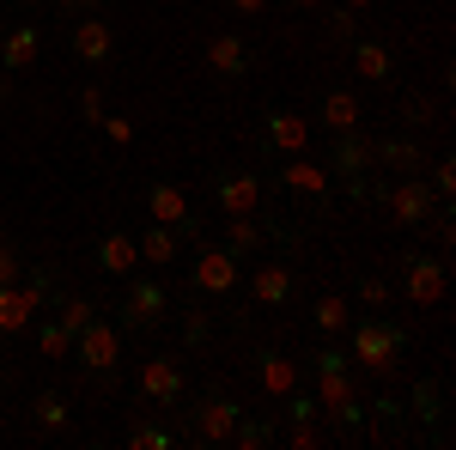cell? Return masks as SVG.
I'll use <instances>...</instances> for the list:
<instances>
[{
    "label": "cell",
    "mask_w": 456,
    "mask_h": 450,
    "mask_svg": "<svg viewBox=\"0 0 456 450\" xmlns=\"http://www.w3.org/2000/svg\"><path fill=\"white\" fill-rule=\"evenodd\" d=\"M359 305H365V311H384L389 305V280L384 274H359Z\"/></svg>",
    "instance_id": "obj_36"
},
{
    "label": "cell",
    "mask_w": 456,
    "mask_h": 450,
    "mask_svg": "<svg viewBox=\"0 0 456 450\" xmlns=\"http://www.w3.org/2000/svg\"><path fill=\"white\" fill-rule=\"evenodd\" d=\"M122 347H128V335H122V323L116 316H92L79 335H73V353L68 359H79V372H92V378H116V365H122Z\"/></svg>",
    "instance_id": "obj_2"
},
{
    "label": "cell",
    "mask_w": 456,
    "mask_h": 450,
    "mask_svg": "<svg viewBox=\"0 0 456 450\" xmlns=\"http://www.w3.org/2000/svg\"><path fill=\"white\" fill-rule=\"evenodd\" d=\"M79 122H92V128L104 122V92H98V86H86V92H79Z\"/></svg>",
    "instance_id": "obj_41"
},
{
    "label": "cell",
    "mask_w": 456,
    "mask_h": 450,
    "mask_svg": "<svg viewBox=\"0 0 456 450\" xmlns=\"http://www.w3.org/2000/svg\"><path fill=\"white\" fill-rule=\"evenodd\" d=\"M384 208H389V219H395V225H426V219L444 208V201H438V189H432V183H426V171H420V176H395V183L384 189Z\"/></svg>",
    "instance_id": "obj_7"
},
{
    "label": "cell",
    "mask_w": 456,
    "mask_h": 450,
    "mask_svg": "<svg viewBox=\"0 0 456 450\" xmlns=\"http://www.w3.org/2000/svg\"><path fill=\"white\" fill-rule=\"evenodd\" d=\"M281 183L292 195H316V201H322L335 176H329V165H305V159H298V165H281Z\"/></svg>",
    "instance_id": "obj_25"
},
{
    "label": "cell",
    "mask_w": 456,
    "mask_h": 450,
    "mask_svg": "<svg viewBox=\"0 0 456 450\" xmlns=\"http://www.w3.org/2000/svg\"><path fill=\"white\" fill-rule=\"evenodd\" d=\"M128 450H176L171 426H152V420H134L128 426Z\"/></svg>",
    "instance_id": "obj_30"
},
{
    "label": "cell",
    "mask_w": 456,
    "mask_h": 450,
    "mask_svg": "<svg viewBox=\"0 0 456 450\" xmlns=\"http://www.w3.org/2000/svg\"><path fill=\"white\" fill-rule=\"evenodd\" d=\"M208 68L213 73H225V79H238V73H249V43L238 31H219L208 43Z\"/></svg>",
    "instance_id": "obj_22"
},
{
    "label": "cell",
    "mask_w": 456,
    "mask_h": 450,
    "mask_svg": "<svg viewBox=\"0 0 456 450\" xmlns=\"http://www.w3.org/2000/svg\"><path fill=\"white\" fill-rule=\"evenodd\" d=\"M311 323H316V335H347V323H353V305L341 299V292H322L311 305Z\"/></svg>",
    "instance_id": "obj_26"
},
{
    "label": "cell",
    "mask_w": 456,
    "mask_h": 450,
    "mask_svg": "<svg viewBox=\"0 0 456 450\" xmlns=\"http://www.w3.org/2000/svg\"><path fill=\"white\" fill-rule=\"evenodd\" d=\"M268 238H281V232H268L256 213H225V250L232 256H256V250H268Z\"/></svg>",
    "instance_id": "obj_19"
},
{
    "label": "cell",
    "mask_w": 456,
    "mask_h": 450,
    "mask_svg": "<svg viewBox=\"0 0 456 450\" xmlns=\"http://www.w3.org/2000/svg\"><path fill=\"white\" fill-rule=\"evenodd\" d=\"M402 353H408V329H402V323H384V316H353L347 323V359L353 365L389 378Z\"/></svg>",
    "instance_id": "obj_1"
},
{
    "label": "cell",
    "mask_w": 456,
    "mask_h": 450,
    "mask_svg": "<svg viewBox=\"0 0 456 450\" xmlns=\"http://www.w3.org/2000/svg\"><path fill=\"white\" fill-rule=\"evenodd\" d=\"M232 12H244V19H256V12H268V0H225Z\"/></svg>",
    "instance_id": "obj_45"
},
{
    "label": "cell",
    "mask_w": 456,
    "mask_h": 450,
    "mask_svg": "<svg viewBox=\"0 0 456 450\" xmlns=\"http://www.w3.org/2000/svg\"><path fill=\"white\" fill-rule=\"evenodd\" d=\"M12 280H25V262H19V250L0 238V286H12Z\"/></svg>",
    "instance_id": "obj_42"
},
{
    "label": "cell",
    "mask_w": 456,
    "mask_h": 450,
    "mask_svg": "<svg viewBox=\"0 0 456 450\" xmlns=\"http://www.w3.org/2000/svg\"><path fill=\"white\" fill-rule=\"evenodd\" d=\"M146 219H152V225H176L183 243H201L195 219H189V195H183L176 183H152V189H146Z\"/></svg>",
    "instance_id": "obj_10"
},
{
    "label": "cell",
    "mask_w": 456,
    "mask_h": 450,
    "mask_svg": "<svg viewBox=\"0 0 456 450\" xmlns=\"http://www.w3.org/2000/svg\"><path fill=\"white\" fill-rule=\"evenodd\" d=\"M347 61L359 79H371V86H384L389 73H395V55H389V43H378V37H353L347 43Z\"/></svg>",
    "instance_id": "obj_16"
},
{
    "label": "cell",
    "mask_w": 456,
    "mask_h": 450,
    "mask_svg": "<svg viewBox=\"0 0 456 450\" xmlns=\"http://www.w3.org/2000/svg\"><path fill=\"white\" fill-rule=\"evenodd\" d=\"M274 438H281V432H274V420H238V426H232V438H225V445H238V450H262V445H274Z\"/></svg>",
    "instance_id": "obj_29"
},
{
    "label": "cell",
    "mask_w": 456,
    "mask_h": 450,
    "mask_svg": "<svg viewBox=\"0 0 456 450\" xmlns=\"http://www.w3.org/2000/svg\"><path fill=\"white\" fill-rule=\"evenodd\" d=\"M98 268L116 274V280H128L141 268V243L128 238V232H104V238H98Z\"/></svg>",
    "instance_id": "obj_21"
},
{
    "label": "cell",
    "mask_w": 456,
    "mask_h": 450,
    "mask_svg": "<svg viewBox=\"0 0 456 450\" xmlns=\"http://www.w3.org/2000/svg\"><path fill=\"white\" fill-rule=\"evenodd\" d=\"M292 286H298V280H292V262H262V268L249 274V305H256V311H281L286 299H292Z\"/></svg>",
    "instance_id": "obj_14"
},
{
    "label": "cell",
    "mask_w": 456,
    "mask_h": 450,
    "mask_svg": "<svg viewBox=\"0 0 456 450\" xmlns=\"http://www.w3.org/2000/svg\"><path fill=\"white\" fill-rule=\"evenodd\" d=\"M286 445L292 450H316L322 445V426H316V420H292V426H286Z\"/></svg>",
    "instance_id": "obj_39"
},
{
    "label": "cell",
    "mask_w": 456,
    "mask_h": 450,
    "mask_svg": "<svg viewBox=\"0 0 456 450\" xmlns=\"http://www.w3.org/2000/svg\"><path fill=\"white\" fill-rule=\"evenodd\" d=\"M68 43H73V55H79V61H110V49H116L110 25H104V19H92V12H73Z\"/></svg>",
    "instance_id": "obj_15"
},
{
    "label": "cell",
    "mask_w": 456,
    "mask_h": 450,
    "mask_svg": "<svg viewBox=\"0 0 456 450\" xmlns=\"http://www.w3.org/2000/svg\"><path fill=\"white\" fill-rule=\"evenodd\" d=\"M189 414H195V426H189V438H195V445H225V438H232V426L244 420V408H238V396L208 389V396H201Z\"/></svg>",
    "instance_id": "obj_8"
},
{
    "label": "cell",
    "mask_w": 456,
    "mask_h": 450,
    "mask_svg": "<svg viewBox=\"0 0 456 450\" xmlns=\"http://www.w3.org/2000/svg\"><path fill=\"white\" fill-rule=\"evenodd\" d=\"M134 243H141V268H171L176 250H183V232H176V225H152V232L134 238Z\"/></svg>",
    "instance_id": "obj_24"
},
{
    "label": "cell",
    "mask_w": 456,
    "mask_h": 450,
    "mask_svg": "<svg viewBox=\"0 0 456 450\" xmlns=\"http://www.w3.org/2000/svg\"><path fill=\"white\" fill-rule=\"evenodd\" d=\"M92 316H98V299H61V305H55V323H61L68 335H79Z\"/></svg>",
    "instance_id": "obj_34"
},
{
    "label": "cell",
    "mask_w": 456,
    "mask_h": 450,
    "mask_svg": "<svg viewBox=\"0 0 456 450\" xmlns=\"http://www.w3.org/2000/svg\"><path fill=\"white\" fill-rule=\"evenodd\" d=\"M371 159H378V165H389L395 176H420L426 171L420 140H371Z\"/></svg>",
    "instance_id": "obj_23"
},
{
    "label": "cell",
    "mask_w": 456,
    "mask_h": 450,
    "mask_svg": "<svg viewBox=\"0 0 456 450\" xmlns=\"http://www.w3.org/2000/svg\"><path fill=\"white\" fill-rule=\"evenodd\" d=\"M31 426L37 432H61V426H68V396H61V389H43L31 402Z\"/></svg>",
    "instance_id": "obj_27"
},
{
    "label": "cell",
    "mask_w": 456,
    "mask_h": 450,
    "mask_svg": "<svg viewBox=\"0 0 456 450\" xmlns=\"http://www.w3.org/2000/svg\"><path fill=\"white\" fill-rule=\"evenodd\" d=\"M395 122H408V128H432V122H438V104H432L426 92H408V98L395 104Z\"/></svg>",
    "instance_id": "obj_32"
},
{
    "label": "cell",
    "mask_w": 456,
    "mask_h": 450,
    "mask_svg": "<svg viewBox=\"0 0 456 450\" xmlns=\"http://www.w3.org/2000/svg\"><path fill=\"white\" fill-rule=\"evenodd\" d=\"M165 311H171V286L134 268V274H128V299L116 305V323H122V335H141V329H152V323H159Z\"/></svg>",
    "instance_id": "obj_3"
},
{
    "label": "cell",
    "mask_w": 456,
    "mask_h": 450,
    "mask_svg": "<svg viewBox=\"0 0 456 450\" xmlns=\"http://www.w3.org/2000/svg\"><path fill=\"white\" fill-rule=\"evenodd\" d=\"M262 195H268V183H262L256 171H219L213 176V201H219V213H256Z\"/></svg>",
    "instance_id": "obj_12"
},
{
    "label": "cell",
    "mask_w": 456,
    "mask_h": 450,
    "mask_svg": "<svg viewBox=\"0 0 456 450\" xmlns=\"http://www.w3.org/2000/svg\"><path fill=\"white\" fill-rule=\"evenodd\" d=\"M98 128H104V135L116 140V146H134V122H128V116H104Z\"/></svg>",
    "instance_id": "obj_43"
},
{
    "label": "cell",
    "mask_w": 456,
    "mask_h": 450,
    "mask_svg": "<svg viewBox=\"0 0 456 450\" xmlns=\"http://www.w3.org/2000/svg\"><path fill=\"white\" fill-rule=\"evenodd\" d=\"M426 225H432V243H438V256H444V250L456 243V219H451V208H438L432 219H426Z\"/></svg>",
    "instance_id": "obj_40"
},
{
    "label": "cell",
    "mask_w": 456,
    "mask_h": 450,
    "mask_svg": "<svg viewBox=\"0 0 456 450\" xmlns=\"http://www.w3.org/2000/svg\"><path fill=\"white\" fill-rule=\"evenodd\" d=\"M444 286H451L444 256H426V250H408V256H402V299H408L414 311L438 305V299H444Z\"/></svg>",
    "instance_id": "obj_6"
},
{
    "label": "cell",
    "mask_w": 456,
    "mask_h": 450,
    "mask_svg": "<svg viewBox=\"0 0 456 450\" xmlns=\"http://www.w3.org/2000/svg\"><path fill=\"white\" fill-rule=\"evenodd\" d=\"M37 55H43V31L37 25H12V31L0 37V68L6 73H25Z\"/></svg>",
    "instance_id": "obj_20"
},
{
    "label": "cell",
    "mask_w": 456,
    "mask_h": 450,
    "mask_svg": "<svg viewBox=\"0 0 456 450\" xmlns=\"http://www.w3.org/2000/svg\"><path fill=\"white\" fill-rule=\"evenodd\" d=\"M183 389H189V378H183L176 353H159V359H146V365H141V396L152 402V408H176Z\"/></svg>",
    "instance_id": "obj_9"
},
{
    "label": "cell",
    "mask_w": 456,
    "mask_h": 450,
    "mask_svg": "<svg viewBox=\"0 0 456 450\" xmlns=\"http://www.w3.org/2000/svg\"><path fill=\"white\" fill-rule=\"evenodd\" d=\"M353 37H359V12H347V6H335V12H329V43H341V49H347Z\"/></svg>",
    "instance_id": "obj_38"
},
{
    "label": "cell",
    "mask_w": 456,
    "mask_h": 450,
    "mask_svg": "<svg viewBox=\"0 0 456 450\" xmlns=\"http://www.w3.org/2000/svg\"><path fill=\"white\" fill-rule=\"evenodd\" d=\"M43 305H49V274L0 286V341H6V335H25L37 316H43Z\"/></svg>",
    "instance_id": "obj_5"
},
{
    "label": "cell",
    "mask_w": 456,
    "mask_h": 450,
    "mask_svg": "<svg viewBox=\"0 0 456 450\" xmlns=\"http://www.w3.org/2000/svg\"><path fill=\"white\" fill-rule=\"evenodd\" d=\"M256 383H262V396L268 402H281L286 389H298V359H286V353H256Z\"/></svg>",
    "instance_id": "obj_17"
},
{
    "label": "cell",
    "mask_w": 456,
    "mask_h": 450,
    "mask_svg": "<svg viewBox=\"0 0 456 450\" xmlns=\"http://www.w3.org/2000/svg\"><path fill=\"white\" fill-rule=\"evenodd\" d=\"M426 171H432V189H438V201L451 208V195H456V159H426Z\"/></svg>",
    "instance_id": "obj_35"
},
{
    "label": "cell",
    "mask_w": 456,
    "mask_h": 450,
    "mask_svg": "<svg viewBox=\"0 0 456 450\" xmlns=\"http://www.w3.org/2000/svg\"><path fill=\"white\" fill-rule=\"evenodd\" d=\"M262 146L298 159V152L311 146V116H298V110H268V116H262Z\"/></svg>",
    "instance_id": "obj_11"
},
{
    "label": "cell",
    "mask_w": 456,
    "mask_h": 450,
    "mask_svg": "<svg viewBox=\"0 0 456 450\" xmlns=\"http://www.w3.org/2000/svg\"><path fill=\"white\" fill-rule=\"evenodd\" d=\"M0 383H6V372H0Z\"/></svg>",
    "instance_id": "obj_50"
},
{
    "label": "cell",
    "mask_w": 456,
    "mask_h": 450,
    "mask_svg": "<svg viewBox=\"0 0 456 450\" xmlns=\"http://www.w3.org/2000/svg\"><path fill=\"white\" fill-rule=\"evenodd\" d=\"M329 165V176H359V171H378V159H371V135L365 128H347V135H335V152L322 159Z\"/></svg>",
    "instance_id": "obj_13"
},
{
    "label": "cell",
    "mask_w": 456,
    "mask_h": 450,
    "mask_svg": "<svg viewBox=\"0 0 456 450\" xmlns=\"http://www.w3.org/2000/svg\"><path fill=\"white\" fill-rule=\"evenodd\" d=\"M12 6H43V0H12Z\"/></svg>",
    "instance_id": "obj_49"
},
{
    "label": "cell",
    "mask_w": 456,
    "mask_h": 450,
    "mask_svg": "<svg viewBox=\"0 0 456 450\" xmlns=\"http://www.w3.org/2000/svg\"><path fill=\"white\" fill-rule=\"evenodd\" d=\"M61 6H68V12H98L104 0H61Z\"/></svg>",
    "instance_id": "obj_46"
},
{
    "label": "cell",
    "mask_w": 456,
    "mask_h": 450,
    "mask_svg": "<svg viewBox=\"0 0 456 450\" xmlns=\"http://www.w3.org/2000/svg\"><path fill=\"white\" fill-rule=\"evenodd\" d=\"M286 6H298V12H316V6H322V0H286Z\"/></svg>",
    "instance_id": "obj_47"
},
{
    "label": "cell",
    "mask_w": 456,
    "mask_h": 450,
    "mask_svg": "<svg viewBox=\"0 0 456 450\" xmlns=\"http://www.w3.org/2000/svg\"><path fill=\"white\" fill-rule=\"evenodd\" d=\"M408 408H414V420H426V426H438L444 420V389H438V378H426L408 389Z\"/></svg>",
    "instance_id": "obj_28"
},
{
    "label": "cell",
    "mask_w": 456,
    "mask_h": 450,
    "mask_svg": "<svg viewBox=\"0 0 456 450\" xmlns=\"http://www.w3.org/2000/svg\"><path fill=\"white\" fill-rule=\"evenodd\" d=\"M37 353H43V359H68V353H73V335L55 323V316H49V323H37Z\"/></svg>",
    "instance_id": "obj_33"
},
{
    "label": "cell",
    "mask_w": 456,
    "mask_h": 450,
    "mask_svg": "<svg viewBox=\"0 0 456 450\" xmlns=\"http://www.w3.org/2000/svg\"><path fill=\"white\" fill-rule=\"evenodd\" d=\"M238 262H244V256H232L225 243H201V250H195V262H189V286H195L201 299H232V292H238V280H244Z\"/></svg>",
    "instance_id": "obj_4"
},
{
    "label": "cell",
    "mask_w": 456,
    "mask_h": 450,
    "mask_svg": "<svg viewBox=\"0 0 456 450\" xmlns=\"http://www.w3.org/2000/svg\"><path fill=\"white\" fill-rule=\"evenodd\" d=\"M341 6H347V12H365V6H378V0H341Z\"/></svg>",
    "instance_id": "obj_48"
},
{
    "label": "cell",
    "mask_w": 456,
    "mask_h": 450,
    "mask_svg": "<svg viewBox=\"0 0 456 450\" xmlns=\"http://www.w3.org/2000/svg\"><path fill=\"white\" fill-rule=\"evenodd\" d=\"M176 316H183V341H189V347H201V341H208V335H213L208 311H195V305H183V311H176Z\"/></svg>",
    "instance_id": "obj_37"
},
{
    "label": "cell",
    "mask_w": 456,
    "mask_h": 450,
    "mask_svg": "<svg viewBox=\"0 0 456 450\" xmlns=\"http://www.w3.org/2000/svg\"><path fill=\"white\" fill-rule=\"evenodd\" d=\"M311 396L322 402V408L347 402V396H353V365H347V372H316V389H311Z\"/></svg>",
    "instance_id": "obj_31"
},
{
    "label": "cell",
    "mask_w": 456,
    "mask_h": 450,
    "mask_svg": "<svg viewBox=\"0 0 456 450\" xmlns=\"http://www.w3.org/2000/svg\"><path fill=\"white\" fill-rule=\"evenodd\" d=\"M322 128L329 135H347V128H359L365 122V104H359V92H347V86H335V92H322Z\"/></svg>",
    "instance_id": "obj_18"
},
{
    "label": "cell",
    "mask_w": 456,
    "mask_h": 450,
    "mask_svg": "<svg viewBox=\"0 0 456 450\" xmlns=\"http://www.w3.org/2000/svg\"><path fill=\"white\" fill-rule=\"evenodd\" d=\"M347 347H316V372H347Z\"/></svg>",
    "instance_id": "obj_44"
}]
</instances>
